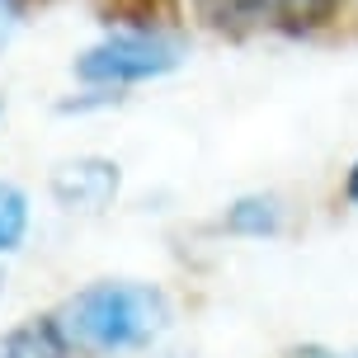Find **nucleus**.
<instances>
[{
	"label": "nucleus",
	"instance_id": "4",
	"mask_svg": "<svg viewBox=\"0 0 358 358\" xmlns=\"http://www.w3.org/2000/svg\"><path fill=\"white\" fill-rule=\"evenodd\" d=\"M0 358H76V354L66 344L57 311H43V316H29L0 335Z\"/></svg>",
	"mask_w": 358,
	"mask_h": 358
},
{
	"label": "nucleus",
	"instance_id": "6",
	"mask_svg": "<svg viewBox=\"0 0 358 358\" xmlns=\"http://www.w3.org/2000/svg\"><path fill=\"white\" fill-rule=\"evenodd\" d=\"M278 0H194V19L213 34H245L255 24H268Z\"/></svg>",
	"mask_w": 358,
	"mask_h": 358
},
{
	"label": "nucleus",
	"instance_id": "9",
	"mask_svg": "<svg viewBox=\"0 0 358 358\" xmlns=\"http://www.w3.org/2000/svg\"><path fill=\"white\" fill-rule=\"evenodd\" d=\"M24 236H29V194L10 179H0V255L19 250Z\"/></svg>",
	"mask_w": 358,
	"mask_h": 358
},
{
	"label": "nucleus",
	"instance_id": "2",
	"mask_svg": "<svg viewBox=\"0 0 358 358\" xmlns=\"http://www.w3.org/2000/svg\"><path fill=\"white\" fill-rule=\"evenodd\" d=\"M184 62L170 34H132V29H113L104 43H94L76 57V80L99 90H123V85H142V80H161Z\"/></svg>",
	"mask_w": 358,
	"mask_h": 358
},
{
	"label": "nucleus",
	"instance_id": "10",
	"mask_svg": "<svg viewBox=\"0 0 358 358\" xmlns=\"http://www.w3.org/2000/svg\"><path fill=\"white\" fill-rule=\"evenodd\" d=\"M283 358H335L330 349H321V344H302V349H287Z\"/></svg>",
	"mask_w": 358,
	"mask_h": 358
},
{
	"label": "nucleus",
	"instance_id": "7",
	"mask_svg": "<svg viewBox=\"0 0 358 358\" xmlns=\"http://www.w3.org/2000/svg\"><path fill=\"white\" fill-rule=\"evenodd\" d=\"M222 227L231 236H255V241H264V236H278L283 227V203L273 194H250V198H236L227 217H222Z\"/></svg>",
	"mask_w": 358,
	"mask_h": 358
},
{
	"label": "nucleus",
	"instance_id": "5",
	"mask_svg": "<svg viewBox=\"0 0 358 358\" xmlns=\"http://www.w3.org/2000/svg\"><path fill=\"white\" fill-rule=\"evenodd\" d=\"M99 19H104L108 29L170 34L179 24V0H99Z\"/></svg>",
	"mask_w": 358,
	"mask_h": 358
},
{
	"label": "nucleus",
	"instance_id": "3",
	"mask_svg": "<svg viewBox=\"0 0 358 358\" xmlns=\"http://www.w3.org/2000/svg\"><path fill=\"white\" fill-rule=\"evenodd\" d=\"M118 184H123L118 161H104V156H76L52 170V198L66 213H104L118 198Z\"/></svg>",
	"mask_w": 358,
	"mask_h": 358
},
{
	"label": "nucleus",
	"instance_id": "8",
	"mask_svg": "<svg viewBox=\"0 0 358 358\" xmlns=\"http://www.w3.org/2000/svg\"><path fill=\"white\" fill-rule=\"evenodd\" d=\"M340 5L344 0H278V10H273V29L278 34H292V38H302V34H316V29H325L330 19L340 15Z\"/></svg>",
	"mask_w": 358,
	"mask_h": 358
},
{
	"label": "nucleus",
	"instance_id": "1",
	"mask_svg": "<svg viewBox=\"0 0 358 358\" xmlns=\"http://www.w3.org/2000/svg\"><path fill=\"white\" fill-rule=\"evenodd\" d=\"M57 321L66 330L71 354L113 358L161 340L175 321V311H170V297L156 283L104 278V283H90L76 297H66L57 306Z\"/></svg>",
	"mask_w": 358,
	"mask_h": 358
},
{
	"label": "nucleus",
	"instance_id": "12",
	"mask_svg": "<svg viewBox=\"0 0 358 358\" xmlns=\"http://www.w3.org/2000/svg\"><path fill=\"white\" fill-rule=\"evenodd\" d=\"M344 198H349V203H358V161L349 165V175H344Z\"/></svg>",
	"mask_w": 358,
	"mask_h": 358
},
{
	"label": "nucleus",
	"instance_id": "13",
	"mask_svg": "<svg viewBox=\"0 0 358 358\" xmlns=\"http://www.w3.org/2000/svg\"><path fill=\"white\" fill-rule=\"evenodd\" d=\"M10 24H15V15H10V5H5V0H0V43H5V38H10Z\"/></svg>",
	"mask_w": 358,
	"mask_h": 358
},
{
	"label": "nucleus",
	"instance_id": "11",
	"mask_svg": "<svg viewBox=\"0 0 358 358\" xmlns=\"http://www.w3.org/2000/svg\"><path fill=\"white\" fill-rule=\"evenodd\" d=\"M5 5H10V15H29V10H43V5H52V0H5Z\"/></svg>",
	"mask_w": 358,
	"mask_h": 358
},
{
	"label": "nucleus",
	"instance_id": "14",
	"mask_svg": "<svg viewBox=\"0 0 358 358\" xmlns=\"http://www.w3.org/2000/svg\"><path fill=\"white\" fill-rule=\"evenodd\" d=\"M0 113H5V94H0Z\"/></svg>",
	"mask_w": 358,
	"mask_h": 358
},
{
	"label": "nucleus",
	"instance_id": "15",
	"mask_svg": "<svg viewBox=\"0 0 358 358\" xmlns=\"http://www.w3.org/2000/svg\"><path fill=\"white\" fill-rule=\"evenodd\" d=\"M0 283H5V278H0Z\"/></svg>",
	"mask_w": 358,
	"mask_h": 358
}]
</instances>
